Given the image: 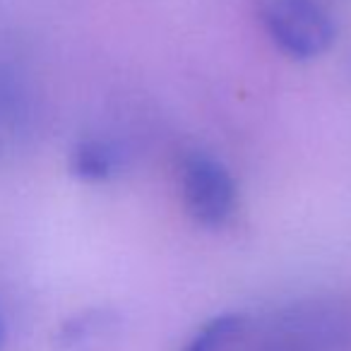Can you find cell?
Listing matches in <instances>:
<instances>
[{
    "label": "cell",
    "instance_id": "cell-4",
    "mask_svg": "<svg viewBox=\"0 0 351 351\" xmlns=\"http://www.w3.org/2000/svg\"><path fill=\"white\" fill-rule=\"evenodd\" d=\"M27 118H29V104L20 80L0 70V152L20 140Z\"/></svg>",
    "mask_w": 351,
    "mask_h": 351
},
{
    "label": "cell",
    "instance_id": "cell-1",
    "mask_svg": "<svg viewBox=\"0 0 351 351\" xmlns=\"http://www.w3.org/2000/svg\"><path fill=\"white\" fill-rule=\"evenodd\" d=\"M263 22L274 46L296 60L317 58L335 41V22L317 0H267Z\"/></svg>",
    "mask_w": 351,
    "mask_h": 351
},
{
    "label": "cell",
    "instance_id": "cell-6",
    "mask_svg": "<svg viewBox=\"0 0 351 351\" xmlns=\"http://www.w3.org/2000/svg\"><path fill=\"white\" fill-rule=\"evenodd\" d=\"M0 344H3V320H0Z\"/></svg>",
    "mask_w": 351,
    "mask_h": 351
},
{
    "label": "cell",
    "instance_id": "cell-5",
    "mask_svg": "<svg viewBox=\"0 0 351 351\" xmlns=\"http://www.w3.org/2000/svg\"><path fill=\"white\" fill-rule=\"evenodd\" d=\"M241 330H243V317L241 315H234V313L217 315L215 320H210L193 337L186 351H224Z\"/></svg>",
    "mask_w": 351,
    "mask_h": 351
},
{
    "label": "cell",
    "instance_id": "cell-2",
    "mask_svg": "<svg viewBox=\"0 0 351 351\" xmlns=\"http://www.w3.org/2000/svg\"><path fill=\"white\" fill-rule=\"evenodd\" d=\"M181 200L188 217L207 229L229 224L236 212V183L229 169L205 152H193L178 171Z\"/></svg>",
    "mask_w": 351,
    "mask_h": 351
},
{
    "label": "cell",
    "instance_id": "cell-3",
    "mask_svg": "<svg viewBox=\"0 0 351 351\" xmlns=\"http://www.w3.org/2000/svg\"><path fill=\"white\" fill-rule=\"evenodd\" d=\"M121 166V152L116 145L101 137H87L77 142L70 156V169L77 178L89 183L108 181Z\"/></svg>",
    "mask_w": 351,
    "mask_h": 351
}]
</instances>
